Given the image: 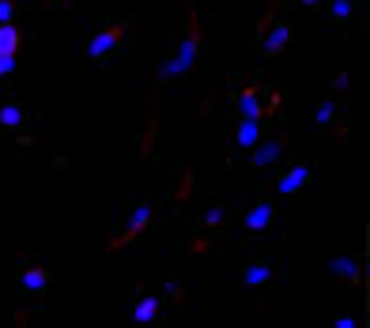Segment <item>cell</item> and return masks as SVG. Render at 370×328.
Returning <instances> with one entry per match:
<instances>
[{"label": "cell", "mask_w": 370, "mask_h": 328, "mask_svg": "<svg viewBox=\"0 0 370 328\" xmlns=\"http://www.w3.org/2000/svg\"><path fill=\"white\" fill-rule=\"evenodd\" d=\"M193 61H197V34H189V38L178 45L174 61H166V65H163V76H182V72L193 68Z\"/></svg>", "instance_id": "obj_1"}, {"label": "cell", "mask_w": 370, "mask_h": 328, "mask_svg": "<svg viewBox=\"0 0 370 328\" xmlns=\"http://www.w3.org/2000/svg\"><path fill=\"white\" fill-rule=\"evenodd\" d=\"M121 42V27H110V30H102V34H95L91 38V45H87V57H106L114 45Z\"/></svg>", "instance_id": "obj_2"}, {"label": "cell", "mask_w": 370, "mask_h": 328, "mask_svg": "<svg viewBox=\"0 0 370 328\" xmlns=\"http://www.w3.org/2000/svg\"><path fill=\"white\" fill-rule=\"evenodd\" d=\"M306 178H310V170H306V166H295V170H287L284 174V178H280V193H295V189H302V185H306Z\"/></svg>", "instance_id": "obj_3"}, {"label": "cell", "mask_w": 370, "mask_h": 328, "mask_svg": "<svg viewBox=\"0 0 370 328\" xmlns=\"http://www.w3.org/2000/svg\"><path fill=\"white\" fill-rule=\"evenodd\" d=\"M269 219H272V204H269V200H261V204L246 215V227L249 230H264V227H269Z\"/></svg>", "instance_id": "obj_4"}, {"label": "cell", "mask_w": 370, "mask_h": 328, "mask_svg": "<svg viewBox=\"0 0 370 328\" xmlns=\"http://www.w3.org/2000/svg\"><path fill=\"white\" fill-rule=\"evenodd\" d=\"M238 114H242L246 121H261V102H257L253 91H246L242 99H238Z\"/></svg>", "instance_id": "obj_5"}, {"label": "cell", "mask_w": 370, "mask_h": 328, "mask_svg": "<svg viewBox=\"0 0 370 328\" xmlns=\"http://www.w3.org/2000/svg\"><path fill=\"white\" fill-rule=\"evenodd\" d=\"M257 136H261V121H246L242 117V125H238V147H253Z\"/></svg>", "instance_id": "obj_6"}, {"label": "cell", "mask_w": 370, "mask_h": 328, "mask_svg": "<svg viewBox=\"0 0 370 328\" xmlns=\"http://www.w3.org/2000/svg\"><path fill=\"white\" fill-rule=\"evenodd\" d=\"M287 42H291V30H287V27H272L269 38H264V50H269V53H280Z\"/></svg>", "instance_id": "obj_7"}, {"label": "cell", "mask_w": 370, "mask_h": 328, "mask_svg": "<svg viewBox=\"0 0 370 328\" xmlns=\"http://www.w3.org/2000/svg\"><path fill=\"white\" fill-rule=\"evenodd\" d=\"M19 50V30L12 23H0V53H15Z\"/></svg>", "instance_id": "obj_8"}, {"label": "cell", "mask_w": 370, "mask_h": 328, "mask_svg": "<svg viewBox=\"0 0 370 328\" xmlns=\"http://www.w3.org/2000/svg\"><path fill=\"white\" fill-rule=\"evenodd\" d=\"M329 268H333L336 276H344V279H359V264L351 260V257H336V260H329Z\"/></svg>", "instance_id": "obj_9"}, {"label": "cell", "mask_w": 370, "mask_h": 328, "mask_svg": "<svg viewBox=\"0 0 370 328\" xmlns=\"http://www.w3.org/2000/svg\"><path fill=\"white\" fill-rule=\"evenodd\" d=\"M46 283H50L46 268H27V271H23V287H27V291H42Z\"/></svg>", "instance_id": "obj_10"}, {"label": "cell", "mask_w": 370, "mask_h": 328, "mask_svg": "<svg viewBox=\"0 0 370 328\" xmlns=\"http://www.w3.org/2000/svg\"><path fill=\"white\" fill-rule=\"evenodd\" d=\"M280 158V143H261V147L253 151V166H269Z\"/></svg>", "instance_id": "obj_11"}, {"label": "cell", "mask_w": 370, "mask_h": 328, "mask_svg": "<svg viewBox=\"0 0 370 328\" xmlns=\"http://www.w3.org/2000/svg\"><path fill=\"white\" fill-rule=\"evenodd\" d=\"M155 309H159V302H155V298H140V302H136V309H133V321L148 325L151 317H155Z\"/></svg>", "instance_id": "obj_12"}, {"label": "cell", "mask_w": 370, "mask_h": 328, "mask_svg": "<svg viewBox=\"0 0 370 328\" xmlns=\"http://www.w3.org/2000/svg\"><path fill=\"white\" fill-rule=\"evenodd\" d=\"M148 219H151V207H148V204H140V207L133 212V219H128V238L140 234V230L148 227Z\"/></svg>", "instance_id": "obj_13"}, {"label": "cell", "mask_w": 370, "mask_h": 328, "mask_svg": "<svg viewBox=\"0 0 370 328\" xmlns=\"http://www.w3.org/2000/svg\"><path fill=\"white\" fill-rule=\"evenodd\" d=\"M269 264H253V268L246 271V287H261V283H269Z\"/></svg>", "instance_id": "obj_14"}, {"label": "cell", "mask_w": 370, "mask_h": 328, "mask_svg": "<svg viewBox=\"0 0 370 328\" xmlns=\"http://www.w3.org/2000/svg\"><path fill=\"white\" fill-rule=\"evenodd\" d=\"M19 121H23V110H19V106H4V110H0V125H8V129H15Z\"/></svg>", "instance_id": "obj_15"}, {"label": "cell", "mask_w": 370, "mask_h": 328, "mask_svg": "<svg viewBox=\"0 0 370 328\" xmlns=\"http://www.w3.org/2000/svg\"><path fill=\"white\" fill-rule=\"evenodd\" d=\"M333 114H336V106H333V102H321V106H318V114H313V121H318V125H329V121H333Z\"/></svg>", "instance_id": "obj_16"}, {"label": "cell", "mask_w": 370, "mask_h": 328, "mask_svg": "<svg viewBox=\"0 0 370 328\" xmlns=\"http://www.w3.org/2000/svg\"><path fill=\"white\" fill-rule=\"evenodd\" d=\"M333 15H336V19H348V15H351V0H336Z\"/></svg>", "instance_id": "obj_17"}, {"label": "cell", "mask_w": 370, "mask_h": 328, "mask_svg": "<svg viewBox=\"0 0 370 328\" xmlns=\"http://www.w3.org/2000/svg\"><path fill=\"white\" fill-rule=\"evenodd\" d=\"M15 72V53H0V76Z\"/></svg>", "instance_id": "obj_18"}, {"label": "cell", "mask_w": 370, "mask_h": 328, "mask_svg": "<svg viewBox=\"0 0 370 328\" xmlns=\"http://www.w3.org/2000/svg\"><path fill=\"white\" fill-rule=\"evenodd\" d=\"M0 23H12V0H0Z\"/></svg>", "instance_id": "obj_19"}, {"label": "cell", "mask_w": 370, "mask_h": 328, "mask_svg": "<svg viewBox=\"0 0 370 328\" xmlns=\"http://www.w3.org/2000/svg\"><path fill=\"white\" fill-rule=\"evenodd\" d=\"M220 219H223V207H212V212H208V227H215Z\"/></svg>", "instance_id": "obj_20"}, {"label": "cell", "mask_w": 370, "mask_h": 328, "mask_svg": "<svg viewBox=\"0 0 370 328\" xmlns=\"http://www.w3.org/2000/svg\"><path fill=\"white\" fill-rule=\"evenodd\" d=\"M302 4H318V0H302Z\"/></svg>", "instance_id": "obj_21"}]
</instances>
